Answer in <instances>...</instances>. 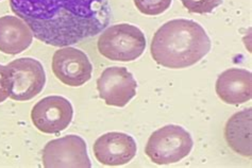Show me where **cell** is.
<instances>
[{
	"mask_svg": "<svg viewBox=\"0 0 252 168\" xmlns=\"http://www.w3.org/2000/svg\"><path fill=\"white\" fill-rule=\"evenodd\" d=\"M43 165L46 168H91L85 140L74 134L50 140L43 149Z\"/></svg>",
	"mask_w": 252,
	"mask_h": 168,
	"instance_id": "obj_6",
	"label": "cell"
},
{
	"mask_svg": "<svg viewBox=\"0 0 252 168\" xmlns=\"http://www.w3.org/2000/svg\"><path fill=\"white\" fill-rule=\"evenodd\" d=\"M193 146L190 133L183 127L167 125L151 134L145 153L154 163L168 165L187 158Z\"/></svg>",
	"mask_w": 252,
	"mask_h": 168,
	"instance_id": "obj_4",
	"label": "cell"
},
{
	"mask_svg": "<svg viewBox=\"0 0 252 168\" xmlns=\"http://www.w3.org/2000/svg\"><path fill=\"white\" fill-rule=\"evenodd\" d=\"M5 66L8 69L11 99L28 101L44 90L46 72L37 60L19 58Z\"/></svg>",
	"mask_w": 252,
	"mask_h": 168,
	"instance_id": "obj_5",
	"label": "cell"
},
{
	"mask_svg": "<svg viewBox=\"0 0 252 168\" xmlns=\"http://www.w3.org/2000/svg\"><path fill=\"white\" fill-rule=\"evenodd\" d=\"M10 97V86L8 69L5 65L0 64V103Z\"/></svg>",
	"mask_w": 252,
	"mask_h": 168,
	"instance_id": "obj_16",
	"label": "cell"
},
{
	"mask_svg": "<svg viewBox=\"0 0 252 168\" xmlns=\"http://www.w3.org/2000/svg\"><path fill=\"white\" fill-rule=\"evenodd\" d=\"M172 0H134V4L136 9L145 15L156 16L160 15L169 6Z\"/></svg>",
	"mask_w": 252,
	"mask_h": 168,
	"instance_id": "obj_14",
	"label": "cell"
},
{
	"mask_svg": "<svg viewBox=\"0 0 252 168\" xmlns=\"http://www.w3.org/2000/svg\"><path fill=\"white\" fill-rule=\"evenodd\" d=\"M74 109L68 99L62 96H48L39 100L31 111L33 125L43 133L56 134L70 125Z\"/></svg>",
	"mask_w": 252,
	"mask_h": 168,
	"instance_id": "obj_8",
	"label": "cell"
},
{
	"mask_svg": "<svg viewBox=\"0 0 252 168\" xmlns=\"http://www.w3.org/2000/svg\"><path fill=\"white\" fill-rule=\"evenodd\" d=\"M211 47V39L200 24L180 18L167 22L156 32L150 51L158 65L179 69L198 63Z\"/></svg>",
	"mask_w": 252,
	"mask_h": 168,
	"instance_id": "obj_2",
	"label": "cell"
},
{
	"mask_svg": "<svg viewBox=\"0 0 252 168\" xmlns=\"http://www.w3.org/2000/svg\"><path fill=\"white\" fill-rule=\"evenodd\" d=\"M215 90L217 96L228 104H242L252 97L251 72L243 68H230L218 77Z\"/></svg>",
	"mask_w": 252,
	"mask_h": 168,
	"instance_id": "obj_11",
	"label": "cell"
},
{
	"mask_svg": "<svg viewBox=\"0 0 252 168\" xmlns=\"http://www.w3.org/2000/svg\"><path fill=\"white\" fill-rule=\"evenodd\" d=\"M33 41L29 26L17 16L0 17V51L15 56L28 49Z\"/></svg>",
	"mask_w": 252,
	"mask_h": 168,
	"instance_id": "obj_12",
	"label": "cell"
},
{
	"mask_svg": "<svg viewBox=\"0 0 252 168\" xmlns=\"http://www.w3.org/2000/svg\"><path fill=\"white\" fill-rule=\"evenodd\" d=\"M99 163L107 166H121L129 163L136 156L134 138L123 132H109L96 139L93 147Z\"/></svg>",
	"mask_w": 252,
	"mask_h": 168,
	"instance_id": "obj_10",
	"label": "cell"
},
{
	"mask_svg": "<svg viewBox=\"0 0 252 168\" xmlns=\"http://www.w3.org/2000/svg\"><path fill=\"white\" fill-rule=\"evenodd\" d=\"M136 89V80L126 67H108L97 80L99 96L112 106L127 105L135 97Z\"/></svg>",
	"mask_w": 252,
	"mask_h": 168,
	"instance_id": "obj_7",
	"label": "cell"
},
{
	"mask_svg": "<svg viewBox=\"0 0 252 168\" xmlns=\"http://www.w3.org/2000/svg\"><path fill=\"white\" fill-rule=\"evenodd\" d=\"M0 1H1V0H0Z\"/></svg>",
	"mask_w": 252,
	"mask_h": 168,
	"instance_id": "obj_17",
	"label": "cell"
},
{
	"mask_svg": "<svg viewBox=\"0 0 252 168\" xmlns=\"http://www.w3.org/2000/svg\"><path fill=\"white\" fill-rule=\"evenodd\" d=\"M52 71L65 85L78 87L90 81L93 65L82 50L63 47L52 57Z\"/></svg>",
	"mask_w": 252,
	"mask_h": 168,
	"instance_id": "obj_9",
	"label": "cell"
},
{
	"mask_svg": "<svg viewBox=\"0 0 252 168\" xmlns=\"http://www.w3.org/2000/svg\"><path fill=\"white\" fill-rule=\"evenodd\" d=\"M10 6L33 36L55 47L100 34L112 15L108 0H10Z\"/></svg>",
	"mask_w": 252,
	"mask_h": 168,
	"instance_id": "obj_1",
	"label": "cell"
},
{
	"mask_svg": "<svg viewBox=\"0 0 252 168\" xmlns=\"http://www.w3.org/2000/svg\"><path fill=\"white\" fill-rule=\"evenodd\" d=\"M181 2L190 13L205 14L213 12L222 3V0H181Z\"/></svg>",
	"mask_w": 252,
	"mask_h": 168,
	"instance_id": "obj_15",
	"label": "cell"
},
{
	"mask_svg": "<svg viewBox=\"0 0 252 168\" xmlns=\"http://www.w3.org/2000/svg\"><path fill=\"white\" fill-rule=\"evenodd\" d=\"M97 47L99 52L111 61L131 62L144 53L146 37L136 26L119 24L101 32Z\"/></svg>",
	"mask_w": 252,
	"mask_h": 168,
	"instance_id": "obj_3",
	"label": "cell"
},
{
	"mask_svg": "<svg viewBox=\"0 0 252 168\" xmlns=\"http://www.w3.org/2000/svg\"><path fill=\"white\" fill-rule=\"evenodd\" d=\"M251 109L234 114L224 128V136L235 152L251 158Z\"/></svg>",
	"mask_w": 252,
	"mask_h": 168,
	"instance_id": "obj_13",
	"label": "cell"
}]
</instances>
